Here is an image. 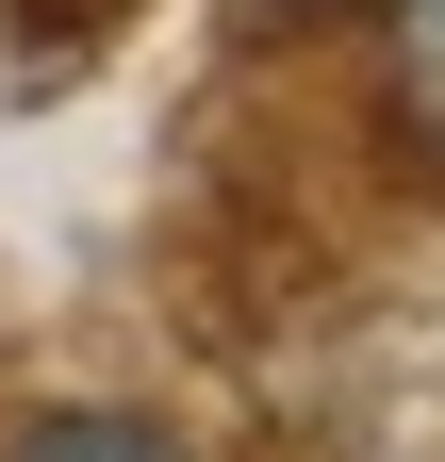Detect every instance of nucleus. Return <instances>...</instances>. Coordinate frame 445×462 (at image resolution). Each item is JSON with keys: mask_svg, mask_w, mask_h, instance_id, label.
Wrapping results in <instances>:
<instances>
[{"mask_svg": "<svg viewBox=\"0 0 445 462\" xmlns=\"http://www.w3.org/2000/svg\"><path fill=\"white\" fill-rule=\"evenodd\" d=\"M17 462H198V446H165L149 413H33Z\"/></svg>", "mask_w": 445, "mask_h": 462, "instance_id": "1", "label": "nucleus"}, {"mask_svg": "<svg viewBox=\"0 0 445 462\" xmlns=\"http://www.w3.org/2000/svg\"><path fill=\"white\" fill-rule=\"evenodd\" d=\"M396 50H413V99L445 116V0H396Z\"/></svg>", "mask_w": 445, "mask_h": 462, "instance_id": "2", "label": "nucleus"}]
</instances>
